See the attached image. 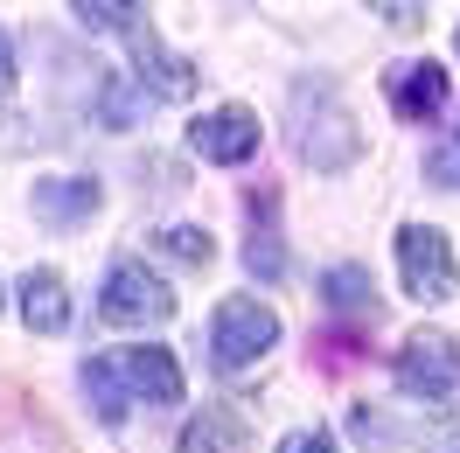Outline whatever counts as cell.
Returning <instances> with one entry per match:
<instances>
[{"instance_id":"5bb4252c","label":"cell","mask_w":460,"mask_h":453,"mask_svg":"<svg viewBox=\"0 0 460 453\" xmlns=\"http://www.w3.org/2000/svg\"><path fill=\"white\" fill-rule=\"evenodd\" d=\"M161 252H168V258H181V265H209V258H217V244H209V230L174 224V230H161Z\"/></svg>"},{"instance_id":"ba28073f","label":"cell","mask_w":460,"mask_h":453,"mask_svg":"<svg viewBox=\"0 0 460 453\" xmlns=\"http://www.w3.org/2000/svg\"><path fill=\"white\" fill-rule=\"evenodd\" d=\"M14 300H22V321H29L35 335H63V328H70V293H63V280L49 265L14 286Z\"/></svg>"},{"instance_id":"ffe728a7","label":"cell","mask_w":460,"mask_h":453,"mask_svg":"<svg viewBox=\"0 0 460 453\" xmlns=\"http://www.w3.org/2000/svg\"><path fill=\"white\" fill-rule=\"evenodd\" d=\"M454 147H460V133H454Z\"/></svg>"},{"instance_id":"5b68a950","label":"cell","mask_w":460,"mask_h":453,"mask_svg":"<svg viewBox=\"0 0 460 453\" xmlns=\"http://www.w3.org/2000/svg\"><path fill=\"white\" fill-rule=\"evenodd\" d=\"M384 91H391V112L411 119V126L447 112V70H439L432 57H419V63H391V70H384Z\"/></svg>"},{"instance_id":"4fadbf2b","label":"cell","mask_w":460,"mask_h":453,"mask_svg":"<svg viewBox=\"0 0 460 453\" xmlns=\"http://www.w3.org/2000/svg\"><path fill=\"white\" fill-rule=\"evenodd\" d=\"M321 286H328V307H335V314H370V307H376V300H370L376 286H370V272H363V265H335Z\"/></svg>"},{"instance_id":"277c9868","label":"cell","mask_w":460,"mask_h":453,"mask_svg":"<svg viewBox=\"0 0 460 453\" xmlns=\"http://www.w3.org/2000/svg\"><path fill=\"white\" fill-rule=\"evenodd\" d=\"M98 314H105L112 328H161V321L174 314V293L154 280L146 265H133V258H126V265H112V272H105Z\"/></svg>"},{"instance_id":"9c48e42d","label":"cell","mask_w":460,"mask_h":453,"mask_svg":"<svg viewBox=\"0 0 460 453\" xmlns=\"http://www.w3.org/2000/svg\"><path fill=\"white\" fill-rule=\"evenodd\" d=\"M91 209H98V182H84V174L35 182V217H42V224H84Z\"/></svg>"},{"instance_id":"e0dca14e","label":"cell","mask_w":460,"mask_h":453,"mask_svg":"<svg viewBox=\"0 0 460 453\" xmlns=\"http://www.w3.org/2000/svg\"><path fill=\"white\" fill-rule=\"evenodd\" d=\"M279 453H342V447H335L328 432H287V440H279Z\"/></svg>"},{"instance_id":"30bf717a","label":"cell","mask_w":460,"mask_h":453,"mask_svg":"<svg viewBox=\"0 0 460 453\" xmlns=\"http://www.w3.org/2000/svg\"><path fill=\"white\" fill-rule=\"evenodd\" d=\"M181 453H252V440H244V419H237V412H224V404H209L202 419H189V432H181Z\"/></svg>"},{"instance_id":"d6986e66","label":"cell","mask_w":460,"mask_h":453,"mask_svg":"<svg viewBox=\"0 0 460 453\" xmlns=\"http://www.w3.org/2000/svg\"><path fill=\"white\" fill-rule=\"evenodd\" d=\"M432 453H460V425H439V432H426Z\"/></svg>"},{"instance_id":"9a60e30c","label":"cell","mask_w":460,"mask_h":453,"mask_svg":"<svg viewBox=\"0 0 460 453\" xmlns=\"http://www.w3.org/2000/svg\"><path fill=\"white\" fill-rule=\"evenodd\" d=\"M244 265H252V272H265V280H279V237H272V230H259V237L244 244Z\"/></svg>"},{"instance_id":"8992f818","label":"cell","mask_w":460,"mask_h":453,"mask_svg":"<svg viewBox=\"0 0 460 453\" xmlns=\"http://www.w3.org/2000/svg\"><path fill=\"white\" fill-rule=\"evenodd\" d=\"M189 140H196L202 161H224V168H237V161H252L259 154V119L244 112V105H224V112H209L189 126Z\"/></svg>"},{"instance_id":"52a82bcc","label":"cell","mask_w":460,"mask_h":453,"mask_svg":"<svg viewBox=\"0 0 460 453\" xmlns=\"http://www.w3.org/2000/svg\"><path fill=\"white\" fill-rule=\"evenodd\" d=\"M126 397H146V404H181V369H174L168 349H119L112 356Z\"/></svg>"},{"instance_id":"8fae6325","label":"cell","mask_w":460,"mask_h":453,"mask_svg":"<svg viewBox=\"0 0 460 453\" xmlns=\"http://www.w3.org/2000/svg\"><path fill=\"white\" fill-rule=\"evenodd\" d=\"M70 14H77V29H91V35H133L146 22V7H133V0H77Z\"/></svg>"},{"instance_id":"3957f363","label":"cell","mask_w":460,"mask_h":453,"mask_svg":"<svg viewBox=\"0 0 460 453\" xmlns=\"http://www.w3.org/2000/svg\"><path fill=\"white\" fill-rule=\"evenodd\" d=\"M398 280L411 300H447L460 286V258L454 244H447V230H432V224H411L398 230Z\"/></svg>"},{"instance_id":"ac0fdd59","label":"cell","mask_w":460,"mask_h":453,"mask_svg":"<svg viewBox=\"0 0 460 453\" xmlns=\"http://www.w3.org/2000/svg\"><path fill=\"white\" fill-rule=\"evenodd\" d=\"M7 91H14V42L0 35V98H7Z\"/></svg>"},{"instance_id":"7a4b0ae2","label":"cell","mask_w":460,"mask_h":453,"mask_svg":"<svg viewBox=\"0 0 460 453\" xmlns=\"http://www.w3.org/2000/svg\"><path fill=\"white\" fill-rule=\"evenodd\" d=\"M279 342V314L265 307V300H224V307L209 314V356H217V369H252Z\"/></svg>"},{"instance_id":"7c38bea8","label":"cell","mask_w":460,"mask_h":453,"mask_svg":"<svg viewBox=\"0 0 460 453\" xmlns=\"http://www.w3.org/2000/svg\"><path fill=\"white\" fill-rule=\"evenodd\" d=\"M84 391H91V404H98V419H105V425H119V419H126V404H133L126 384H119V369H112V356H91V363H84Z\"/></svg>"},{"instance_id":"6da1fadb","label":"cell","mask_w":460,"mask_h":453,"mask_svg":"<svg viewBox=\"0 0 460 453\" xmlns=\"http://www.w3.org/2000/svg\"><path fill=\"white\" fill-rule=\"evenodd\" d=\"M398 384L404 397H419V404H460V342L439 335V328H419V335L398 349Z\"/></svg>"},{"instance_id":"2e32d148","label":"cell","mask_w":460,"mask_h":453,"mask_svg":"<svg viewBox=\"0 0 460 453\" xmlns=\"http://www.w3.org/2000/svg\"><path fill=\"white\" fill-rule=\"evenodd\" d=\"M426 174L439 182V189H460V147H454V140L432 147V154H426Z\"/></svg>"}]
</instances>
